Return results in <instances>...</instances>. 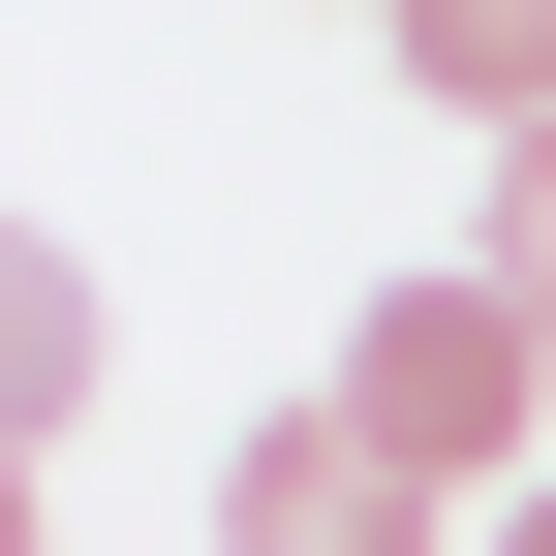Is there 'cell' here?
I'll return each instance as SVG.
<instances>
[{"label":"cell","mask_w":556,"mask_h":556,"mask_svg":"<svg viewBox=\"0 0 556 556\" xmlns=\"http://www.w3.org/2000/svg\"><path fill=\"white\" fill-rule=\"evenodd\" d=\"M495 556H556V495H495Z\"/></svg>","instance_id":"5"},{"label":"cell","mask_w":556,"mask_h":556,"mask_svg":"<svg viewBox=\"0 0 556 556\" xmlns=\"http://www.w3.org/2000/svg\"><path fill=\"white\" fill-rule=\"evenodd\" d=\"M0 433H93V278L0 248Z\"/></svg>","instance_id":"3"},{"label":"cell","mask_w":556,"mask_h":556,"mask_svg":"<svg viewBox=\"0 0 556 556\" xmlns=\"http://www.w3.org/2000/svg\"><path fill=\"white\" fill-rule=\"evenodd\" d=\"M217 556H433V464H371L340 402H278V433L217 464Z\"/></svg>","instance_id":"2"},{"label":"cell","mask_w":556,"mask_h":556,"mask_svg":"<svg viewBox=\"0 0 556 556\" xmlns=\"http://www.w3.org/2000/svg\"><path fill=\"white\" fill-rule=\"evenodd\" d=\"M526 402H556V309H526V278H371V340H340V433H371V464L495 495Z\"/></svg>","instance_id":"1"},{"label":"cell","mask_w":556,"mask_h":556,"mask_svg":"<svg viewBox=\"0 0 556 556\" xmlns=\"http://www.w3.org/2000/svg\"><path fill=\"white\" fill-rule=\"evenodd\" d=\"M464 278H526V309H556V155H495V248H464Z\"/></svg>","instance_id":"4"}]
</instances>
